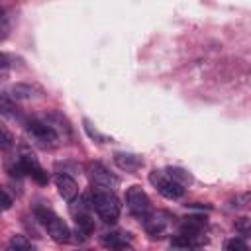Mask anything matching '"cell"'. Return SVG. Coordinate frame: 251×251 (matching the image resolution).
<instances>
[{
	"label": "cell",
	"instance_id": "cell-14",
	"mask_svg": "<svg viewBox=\"0 0 251 251\" xmlns=\"http://www.w3.org/2000/svg\"><path fill=\"white\" fill-rule=\"evenodd\" d=\"M75 222H76V229H78L80 233H84L86 237L94 231V220H92L88 214H78V216L75 218Z\"/></svg>",
	"mask_w": 251,
	"mask_h": 251
},
{
	"label": "cell",
	"instance_id": "cell-8",
	"mask_svg": "<svg viewBox=\"0 0 251 251\" xmlns=\"http://www.w3.org/2000/svg\"><path fill=\"white\" fill-rule=\"evenodd\" d=\"M55 184H57V190H59V194L63 196V200L71 202V200L76 198V194H78V184H76V180H75L73 176H69V175H65V173H59V175L55 176Z\"/></svg>",
	"mask_w": 251,
	"mask_h": 251
},
{
	"label": "cell",
	"instance_id": "cell-15",
	"mask_svg": "<svg viewBox=\"0 0 251 251\" xmlns=\"http://www.w3.org/2000/svg\"><path fill=\"white\" fill-rule=\"evenodd\" d=\"M10 245H12V251H37L24 235H14L10 239Z\"/></svg>",
	"mask_w": 251,
	"mask_h": 251
},
{
	"label": "cell",
	"instance_id": "cell-10",
	"mask_svg": "<svg viewBox=\"0 0 251 251\" xmlns=\"http://www.w3.org/2000/svg\"><path fill=\"white\" fill-rule=\"evenodd\" d=\"M114 163L122 169V171H137L141 165H143V159L133 155V153H124V151H118L114 153Z\"/></svg>",
	"mask_w": 251,
	"mask_h": 251
},
{
	"label": "cell",
	"instance_id": "cell-9",
	"mask_svg": "<svg viewBox=\"0 0 251 251\" xmlns=\"http://www.w3.org/2000/svg\"><path fill=\"white\" fill-rule=\"evenodd\" d=\"M100 243H102L106 249H110V251H131V245H129V243L126 241V237H124L122 233H118V231L104 233L102 239H100Z\"/></svg>",
	"mask_w": 251,
	"mask_h": 251
},
{
	"label": "cell",
	"instance_id": "cell-25",
	"mask_svg": "<svg viewBox=\"0 0 251 251\" xmlns=\"http://www.w3.org/2000/svg\"><path fill=\"white\" fill-rule=\"evenodd\" d=\"M84 251H90V249H84Z\"/></svg>",
	"mask_w": 251,
	"mask_h": 251
},
{
	"label": "cell",
	"instance_id": "cell-12",
	"mask_svg": "<svg viewBox=\"0 0 251 251\" xmlns=\"http://www.w3.org/2000/svg\"><path fill=\"white\" fill-rule=\"evenodd\" d=\"M0 114L6 116V118H16L20 114L16 102L8 94H4V92H0Z\"/></svg>",
	"mask_w": 251,
	"mask_h": 251
},
{
	"label": "cell",
	"instance_id": "cell-11",
	"mask_svg": "<svg viewBox=\"0 0 251 251\" xmlns=\"http://www.w3.org/2000/svg\"><path fill=\"white\" fill-rule=\"evenodd\" d=\"M143 226L149 235H161L167 227V220H163L159 214H149V216H143Z\"/></svg>",
	"mask_w": 251,
	"mask_h": 251
},
{
	"label": "cell",
	"instance_id": "cell-16",
	"mask_svg": "<svg viewBox=\"0 0 251 251\" xmlns=\"http://www.w3.org/2000/svg\"><path fill=\"white\" fill-rule=\"evenodd\" d=\"M12 147H14V137H12V133H10L6 127L0 126V151H8V149H12Z\"/></svg>",
	"mask_w": 251,
	"mask_h": 251
},
{
	"label": "cell",
	"instance_id": "cell-20",
	"mask_svg": "<svg viewBox=\"0 0 251 251\" xmlns=\"http://www.w3.org/2000/svg\"><path fill=\"white\" fill-rule=\"evenodd\" d=\"M12 92H14V96H18V98H29V96H31V88H29V86H22V84L14 86Z\"/></svg>",
	"mask_w": 251,
	"mask_h": 251
},
{
	"label": "cell",
	"instance_id": "cell-21",
	"mask_svg": "<svg viewBox=\"0 0 251 251\" xmlns=\"http://www.w3.org/2000/svg\"><path fill=\"white\" fill-rule=\"evenodd\" d=\"M8 29H10L8 22H6V20H0V39H4V37L8 35Z\"/></svg>",
	"mask_w": 251,
	"mask_h": 251
},
{
	"label": "cell",
	"instance_id": "cell-3",
	"mask_svg": "<svg viewBox=\"0 0 251 251\" xmlns=\"http://www.w3.org/2000/svg\"><path fill=\"white\" fill-rule=\"evenodd\" d=\"M126 204H127L129 212L135 214V216H139V218L147 216L149 210H151L149 196L145 194V190L141 186H135V184L127 188V192H126Z\"/></svg>",
	"mask_w": 251,
	"mask_h": 251
},
{
	"label": "cell",
	"instance_id": "cell-5",
	"mask_svg": "<svg viewBox=\"0 0 251 251\" xmlns=\"http://www.w3.org/2000/svg\"><path fill=\"white\" fill-rule=\"evenodd\" d=\"M86 173L90 176V182L96 186V188H106V190H112L118 186V178L100 163H88L86 167Z\"/></svg>",
	"mask_w": 251,
	"mask_h": 251
},
{
	"label": "cell",
	"instance_id": "cell-17",
	"mask_svg": "<svg viewBox=\"0 0 251 251\" xmlns=\"http://www.w3.org/2000/svg\"><path fill=\"white\" fill-rule=\"evenodd\" d=\"M226 251H249V249H247V245H245L243 239L233 237V239H229V241L226 243Z\"/></svg>",
	"mask_w": 251,
	"mask_h": 251
},
{
	"label": "cell",
	"instance_id": "cell-22",
	"mask_svg": "<svg viewBox=\"0 0 251 251\" xmlns=\"http://www.w3.org/2000/svg\"><path fill=\"white\" fill-rule=\"evenodd\" d=\"M237 229L239 231H247V218H241V222L237 224Z\"/></svg>",
	"mask_w": 251,
	"mask_h": 251
},
{
	"label": "cell",
	"instance_id": "cell-19",
	"mask_svg": "<svg viewBox=\"0 0 251 251\" xmlns=\"http://www.w3.org/2000/svg\"><path fill=\"white\" fill-rule=\"evenodd\" d=\"M10 208H12V198L8 196V192L4 188H0V212L10 210Z\"/></svg>",
	"mask_w": 251,
	"mask_h": 251
},
{
	"label": "cell",
	"instance_id": "cell-2",
	"mask_svg": "<svg viewBox=\"0 0 251 251\" xmlns=\"http://www.w3.org/2000/svg\"><path fill=\"white\" fill-rule=\"evenodd\" d=\"M35 218H37L39 224L47 229V233H49V237H51L53 241H57V243H67V241H71V229H69V226H67L53 210H49V208H45V206H37V208H35Z\"/></svg>",
	"mask_w": 251,
	"mask_h": 251
},
{
	"label": "cell",
	"instance_id": "cell-18",
	"mask_svg": "<svg viewBox=\"0 0 251 251\" xmlns=\"http://www.w3.org/2000/svg\"><path fill=\"white\" fill-rule=\"evenodd\" d=\"M84 129H86V133H88L92 139H98L100 143H104V141H106V137H104L102 133H98V129H92V126H90V122H88V120H84Z\"/></svg>",
	"mask_w": 251,
	"mask_h": 251
},
{
	"label": "cell",
	"instance_id": "cell-4",
	"mask_svg": "<svg viewBox=\"0 0 251 251\" xmlns=\"http://www.w3.org/2000/svg\"><path fill=\"white\" fill-rule=\"evenodd\" d=\"M149 180L155 184V188L159 190V194H161V196H165V198H169V200H176V198H180V196L184 194L182 184L175 182L173 178L165 176V175H163V173H159V171H153V173H151V176H149Z\"/></svg>",
	"mask_w": 251,
	"mask_h": 251
},
{
	"label": "cell",
	"instance_id": "cell-7",
	"mask_svg": "<svg viewBox=\"0 0 251 251\" xmlns=\"http://www.w3.org/2000/svg\"><path fill=\"white\" fill-rule=\"evenodd\" d=\"M27 133L37 139V141H43V143H53L57 141V131L47 124V122H41V120H29L27 126H25Z\"/></svg>",
	"mask_w": 251,
	"mask_h": 251
},
{
	"label": "cell",
	"instance_id": "cell-6",
	"mask_svg": "<svg viewBox=\"0 0 251 251\" xmlns=\"http://www.w3.org/2000/svg\"><path fill=\"white\" fill-rule=\"evenodd\" d=\"M18 171H20V175H29V176L35 178L39 184H45V182H47V173L41 169L37 157L31 155V153H24V155L20 157V161H18Z\"/></svg>",
	"mask_w": 251,
	"mask_h": 251
},
{
	"label": "cell",
	"instance_id": "cell-1",
	"mask_svg": "<svg viewBox=\"0 0 251 251\" xmlns=\"http://www.w3.org/2000/svg\"><path fill=\"white\" fill-rule=\"evenodd\" d=\"M92 206L96 210V214L100 216L102 222L106 224H116L120 218V200L116 198V194L112 190L106 188H94L92 192Z\"/></svg>",
	"mask_w": 251,
	"mask_h": 251
},
{
	"label": "cell",
	"instance_id": "cell-24",
	"mask_svg": "<svg viewBox=\"0 0 251 251\" xmlns=\"http://www.w3.org/2000/svg\"><path fill=\"white\" fill-rule=\"evenodd\" d=\"M0 20H6V16H4V10L0 8Z\"/></svg>",
	"mask_w": 251,
	"mask_h": 251
},
{
	"label": "cell",
	"instance_id": "cell-13",
	"mask_svg": "<svg viewBox=\"0 0 251 251\" xmlns=\"http://www.w3.org/2000/svg\"><path fill=\"white\" fill-rule=\"evenodd\" d=\"M167 176H169V178H173V180H175V182H178V184L192 182L190 173H188V171H184V169H180V167H169V169H167Z\"/></svg>",
	"mask_w": 251,
	"mask_h": 251
},
{
	"label": "cell",
	"instance_id": "cell-23",
	"mask_svg": "<svg viewBox=\"0 0 251 251\" xmlns=\"http://www.w3.org/2000/svg\"><path fill=\"white\" fill-rule=\"evenodd\" d=\"M4 67H8V57L4 53H0V69H4Z\"/></svg>",
	"mask_w": 251,
	"mask_h": 251
}]
</instances>
